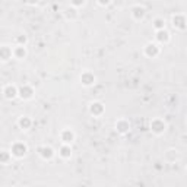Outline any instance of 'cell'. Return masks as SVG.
Instances as JSON below:
<instances>
[{
	"label": "cell",
	"instance_id": "1",
	"mask_svg": "<svg viewBox=\"0 0 187 187\" xmlns=\"http://www.w3.org/2000/svg\"><path fill=\"white\" fill-rule=\"evenodd\" d=\"M26 152V146L23 145V143H16V145H13V149H12V153L15 155V156H23Z\"/></svg>",
	"mask_w": 187,
	"mask_h": 187
},
{
	"label": "cell",
	"instance_id": "2",
	"mask_svg": "<svg viewBox=\"0 0 187 187\" xmlns=\"http://www.w3.org/2000/svg\"><path fill=\"white\" fill-rule=\"evenodd\" d=\"M18 94L16 88L15 86H6V89H4V95H6V98H15Z\"/></svg>",
	"mask_w": 187,
	"mask_h": 187
},
{
	"label": "cell",
	"instance_id": "3",
	"mask_svg": "<svg viewBox=\"0 0 187 187\" xmlns=\"http://www.w3.org/2000/svg\"><path fill=\"white\" fill-rule=\"evenodd\" d=\"M81 79H82V82H84L85 85H91V84H94V81H95V78H94L92 75H89V73L82 75V76H81Z\"/></svg>",
	"mask_w": 187,
	"mask_h": 187
},
{
	"label": "cell",
	"instance_id": "4",
	"mask_svg": "<svg viewBox=\"0 0 187 187\" xmlns=\"http://www.w3.org/2000/svg\"><path fill=\"white\" fill-rule=\"evenodd\" d=\"M102 111V105L100 102H94V104H91V113L92 114H100Z\"/></svg>",
	"mask_w": 187,
	"mask_h": 187
},
{
	"label": "cell",
	"instance_id": "5",
	"mask_svg": "<svg viewBox=\"0 0 187 187\" xmlns=\"http://www.w3.org/2000/svg\"><path fill=\"white\" fill-rule=\"evenodd\" d=\"M40 153H41L44 158H48V159H50L51 156H53V149H51V148H47V146H44V148L40 149Z\"/></svg>",
	"mask_w": 187,
	"mask_h": 187
},
{
	"label": "cell",
	"instance_id": "6",
	"mask_svg": "<svg viewBox=\"0 0 187 187\" xmlns=\"http://www.w3.org/2000/svg\"><path fill=\"white\" fill-rule=\"evenodd\" d=\"M63 140L65 142H72L73 140V133L72 132H69V130H66V132H63Z\"/></svg>",
	"mask_w": 187,
	"mask_h": 187
},
{
	"label": "cell",
	"instance_id": "7",
	"mask_svg": "<svg viewBox=\"0 0 187 187\" xmlns=\"http://www.w3.org/2000/svg\"><path fill=\"white\" fill-rule=\"evenodd\" d=\"M9 56H10V51L7 50V48H0V57L3 59V60H7L9 59Z\"/></svg>",
	"mask_w": 187,
	"mask_h": 187
},
{
	"label": "cell",
	"instance_id": "8",
	"mask_svg": "<svg viewBox=\"0 0 187 187\" xmlns=\"http://www.w3.org/2000/svg\"><path fill=\"white\" fill-rule=\"evenodd\" d=\"M70 153H72V151H70V148H69V146H63V148L60 149V155H62V156H65V158L70 156Z\"/></svg>",
	"mask_w": 187,
	"mask_h": 187
},
{
	"label": "cell",
	"instance_id": "9",
	"mask_svg": "<svg viewBox=\"0 0 187 187\" xmlns=\"http://www.w3.org/2000/svg\"><path fill=\"white\" fill-rule=\"evenodd\" d=\"M19 124H21V127H23V129H26L29 124H31V120L26 119V117H23V119L19 120Z\"/></svg>",
	"mask_w": 187,
	"mask_h": 187
},
{
	"label": "cell",
	"instance_id": "10",
	"mask_svg": "<svg viewBox=\"0 0 187 187\" xmlns=\"http://www.w3.org/2000/svg\"><path fill=\"white\" fill-rule=\"evenodd\" d=\"M15 54H16L18 57H23V56H25V48H23V47H19L18 50H15Z\"/></svg>",
	"mask_w": 187,
	"mask_h": 187
},
{
	"label": "cell",
	"instance_id": "11",
	"mask_svg": "<svg viewBox=\"0 0 187 187\" xmlns=\"http://www.w3.org/2000/svg\"><path fill=\"white\" fill-rule=\"evenodd\" d=\"M72 3H73L75 6H81V4L85 3V0H72Z\"/></svg>",
	"mask_w": 187,
	"mask_h": 187
},
{
	"label": "cell",
	"instance_id": "12",
	"mask_svg": "<svg viewBox=\"0 0 187 187\" xmlns=\"http://www.w3.org/2000/svg\"><path fill=\"white\" fill-rule=\"evenodd\" d=\"M0 158H1L3 161H6V159H7V155L4 153V151H1V153H0Z\"/></svg>",
	"mask_w": 187,
	"mask_h": 187
},
{
	"label": "cell",
	"instance_id": "13",
	"mask_svg": "<svg viewBox=\"0 0 187 187\" xmlns=\"http://www.w3.org/2000/svg\"><path fill=\"white\" fill-rule=\"evenodd\" d=\"M98 1H100V4H102V6H105V4L110 3V0H98Z\"/></svg>",
	"mask_w": 187,
	"mask_h": 187
}]
</instances>
